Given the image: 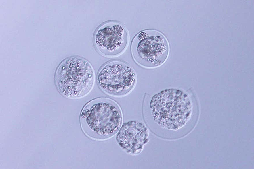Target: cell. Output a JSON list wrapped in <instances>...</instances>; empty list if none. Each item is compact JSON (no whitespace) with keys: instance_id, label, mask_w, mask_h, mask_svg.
<instances>
[{"instance_id":"obj_1","label":"cell","mask_w":254,"mask_h":169,"mask_svg":"<svg viewBox=\"0 0 254 169\" xmlns=\"http://www.w3.org/2000/svg\"><path fill=\"white\" fill-rule=\"evenodd\" d=\"M122 120L117 103L108 98L94 99L87 104L80 116L82 128L89 137L97 140L110 138L118 131Z\"/></svg>"},{"instance_id":"obj_2","label":"cell","mask_w":254,"mask_h":169,"mask_svg":"<svg viewBox=\"0 0 254 169\" xmlns=\"http://www.w3.org/2000/svg\"><path fill=\"white\" fill-rule=\"evenodd\" d=\"M56 85L60 92L70 98H79L86 96L94 83L93 69L87 61L73 57L64 60L60 65L55 75Z\"/></svg>"},{"instance_id":"obj_3","label":"cell","mask_w":254,"mask_h":169,"mask_svg":"<svg viewBox=\"0 0 254 169\" xmlns=\"http://www.w3.org/2000/svg\"><path fill=\"white\" fill-rule=\"evenodd\" d=\"M133 58L140 66L148 68L158 67L165 61L169 48L167 41L160 32L142 30L134 37L131 44Z\"/></svg>"},{"instance_id":"obj_4","label":"cell","mask_w":254,"mask_h":169,"mask_svg":"<svg viewBox=\"0 0 254 169\" xmlns=\"http://www.w3.org/2000/svg\"><path fill=\"white\" fill-rule=\"evenodd\" d=\"M136 74L127 63L114 61L105 64L99 71L97 82L102 90L110 95L123 96L133 89L136 81Z\"/></svg>"},{"instance_id":"obj_5","label":"cell","mask_w":254,"mask_h":169,"mask_svg":"<svg viewBox=\"0 0 254 169\" xmlns=\"http://www.w3.org/2000/svg\"><path fill=\"white\" fill-rule=\"evenodd\" d=\"M189 104L188 96L180 90L169 89L161 92L151 100L150 108L153 121L150 123L161 125L167 118H184Z\"/></svg>"},{"instance_id":"obj_6","label":"cell","mask_w":254,"mask_h":169,"mask_svg":"<svg viewBox=\"0 0 254 169\" xmlns=\"http://www.w3.org/2000/svg\"><path fill=\"white\" fill-rule=\"evenodd\" d=\"M94 40L96 47L101 55L113 57L121 55L126 49L129 36L122 24L111 21L104 23L98 28Z\"/></svg>"},{"instance_id":"obj_7","label":"cell","mask_w":254,"mask_h":169,"mask_svg":"<svg viewBox=\"0 0 254 169\" xmlns=\"http://www.w3.org/2000/svg\"><path fill=\"white\" fill-rule=\"evenodd\" d=\"M147 136L146 128L142 123L131 121L123 125L117 135V140L123 149L135 154L140 151Z\"/></svg>"}]
</instances>
